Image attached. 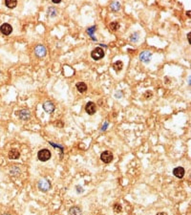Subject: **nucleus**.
<instances>
[{
    "mask_svg": "<svg viewBox=\"0 0 191 215\" xmlns=\"http://www.w3.org/2000/svg\"><path fill=\"white\" fill-rule=\"evenodd\" d=\"M5 5L9 9H14L16 7V5H17V1H16V0H6Z\"/></svg>",
    "mask_w": 191,
    "mask_h": 215,
    "instance_id": "dca6fc26",
    "label": "nucleus"
},
{
    "mask_svg": "<svg viewBox=\"0 0 191 215\" xmlns=\"http://www.w3.org/2000/svg\"><path fill=\"white\" fill-rule=\"evenodd\" d=\"M157 215H167V213H165V212H159V213H157Z\"/></svg>",
    "mask_w": 191,
    "mask_h": 215,
    "instance_id": "bb28decb",
    "label": "nucleus"
},
{
    "mask_svg": "<svg viewBox=\"0 0 191 215\" xmlns=\"http://www.w3.org/2000/svg\"><path fill=\"white\" fill-rule=\"evenodd\" d=\"M122 67H123V63H122L121 60H118V61L114 62V64H113V69L116 72H120L122 69Z\"/></svg>",
    "mask_w": 191,
    "mask_h": 215,
    "instance_id": "2eb2a0df",
    "label": "nucleus"
},
{
    "mask_svg": "<svg viewBox=\"0 0 191 215\" xmlns=\"http://www.w3.org/2000/svg\"><path fill=\"white\" fill-rule=\"evenodd\" d=\"M97 30V27L96 26H93V27H90V28H88L87 29V34H89V36H90L91 37H92V39L93 40H97V38H95L94 37V33H95V31Z\"/></svg>",
    "mask_w": 191,
    "mask_h": 215,
    "instance_id": "a211bd4d",
    "label": "nucleus"
},
{
    "mask_svg": "<svg viewBox=\"0 0 191 215\" xmlns=\"http://www.w3.org/2000/svg\"><path fill=\"white\" fill-rule=\"evenodd\" d=\"M107 126H108V122H105V124H104V126H102V128H101V130L102 131H104L106 128H107Z\"/></svg>",
    "mask_w": 191,
    "mask_h": 215,
    "instance_id": "b1692460",
    "label": "nucleus"
},
{
    "mask_svg": "<svg viewBox=\"0 0 191 215\" xmlns=\"http://www.w3.org/2000/svg\"><path fill=\"white\" fill-rule=\"evenodd\" d=\"M114 211L116 212V213H118V212H121V205H120V204H115L114 205Z\"/></svg>",
    "mask_w": 191,
    "mask_h": 215,
    "instance_id": "4be33fe9",
    "label": "nucleus"
},
{
    "mask_svg": "<svg viewBox=\"0 0 191 215\" xmlns=\"http://www.w3.org/2000/svg\"><path fill=\"white\" fill-rule=\"evenodd\" d=\"M46 53H47V51H46V48L44 46L42 45H38L36 47L35 49V54L36 55V57L38 58H43L46 55Z\"/></svg>",
    "mask_w": 191,
    "mask_h": 215,
    "instance_id": "6e6552de",
    "label": "nucleus"
},
{
    "mask_svg": "<svg viewBox=\"0 0 191 215\" xmlns=\"http://www.w3.org/2000/svg\"><path fill=\"white\" fill-rule=\"evenodd\" d=\"M48 15L51 16V17H54L57 15V10L54 8H50L49 9V11H48Z\"/></svg>",
    "mask_w": 191,
    "mask_h": 215,
    "instance_id": "412c9836",
    "label": "nucleus"
},
{
    "mask_svg": "<svg viewBox=\"0 0 191 215\" xmlns=\"http://www.w3.org/2000/svg\"><path fill=\"white\" fill-rule=\"evenodd\" d=\"M69 214L70 215H81V209H80L78 206H73V208H70Z\"/></svg>",
    "mask_w": 191,
    "mask_h": 215,
    "instance_id": "4468645a",
    "label": "nucleus"
},
{
    "mask_svg": "<svg viewBox=\"0 0 191 215\" xmlns=\"http://www.w3.org/2000/svg\"><path fill=\"white\" fill-rule=\"evenodd\" d=\"M152 57V53L149 51H143L139 54V59L144 63H149Z\"/></svg>",
    "mask_w": 191,
    "mask_h": 215,
    "instance_id": "39448f33",
    "label": "nucleus"
},
{
    "mask_svg": "<svg viewBox=\"0 0 191 215\" xmlns=\"http://www.w3.org/2000/svg\"><path fill=\"white\" fill-rule=\"evenodd\" d=\"M152 97V92L151 91H146L144 93V98H151Z\"/></svg>",
    "mask_w": 191,
    "mask_h": 215,
    "instance_id": "5701e85b",
    "label": "nucleus"
},
{
    "mask_svg": "<svg viewBox=\"0 0 191 215\" xmlns=\"http://www.w3.org/2000/svg\"><path fill=\"white\" fill-rule=\"evenodd\" d=\"M0 32H1L3 34H5V36H9V34H11L12 32V28L10 24L4 23L1 25V27H0Z\"/></svg>",
    "mask_w": 191,
    "mask_h": 215,
    "instance_id": "1a4fd4ad",
    "label": "nucleus"
},
{
    "mask_svg": "<svg viewBox=\"0 0 191 215\" xmlns=\"http://www.w3.org/2000/svg\"><path fill=\"white\" fill-rule=\"evenodd\" d=\"M100 160L102 161L103 163H109L113 161V154L112 152L108 151V150H106V151H103L100 155Z\"/></svg>",
    "mask_w": 191,
    "mask_h": 215,
    "instance_id": "20e7f679",
    "label": "nucleus"
},
{
    "mask_svg": "<svg viewBox=\"0 0 191 215\" xmlns=\"http://www.w3.org/2000/svg\"><path fill=\"white\" fill-rule=\"evenodd\" d=\"M85 110L89 115H94L97 111V106L94 102L89 101L85 106Z\"/></svg>",
    "mask_w": 191,
    "mask_h": 215,
    "instance_id": "9d476101",
    "label": "nucleus"
},
{
    "mask_svg": "<svg viewBox=\"0 0 191 215\" xmlns=\"http://www.w3.org/2000/svg\"><path fill=\"white\" fill-rule=\"evenodd\" d=\"M54 103L52 101H45L43 103V109L45 110V112H47V113L51 114V113H53V112L54 111Z\"/></svg>",
    "mask_w": 191,
    "mask_h": 215,
    "instance_id": "9b49d317",
    "label": "nucleus"
},
{
    "mask_svg": "<svg viewBox=\"0 0 191 215\" xmlns=\"http://www.w3.org/2000/svg\"><path fill=\"white\" fill-rule=\"evenodd\" d=\"M91 57H92L93 59H95V60H99L104 57V52L101 48L97 47V48L94 49L91 52Z\"/></svg>",
    "mask_w": 191,
    "mask_h": 215,
    "instance_id": "7ed1b4c3",
    "label": "nucleus"
},
{
    "mask_svg": "<svg viewBox=\"0 0 191 215\" xmlns=\"http://www.w3.org/2000/svg\"><path fill=\"white\" fill-rule=\"evenodd\" d=\"M139 39V33H134L130 36V41L136 43Z\"/></svg>",
    "mask_w": 191,
    "mask_h": 215,
    "instance_id": "aec40b11",
    "label": "nucleus"
},
{
    "mask_svg": "<svg viewBox=\"0 0 191 215\" xmlns=\"http://www.w3.org/2000/svg\"><path fill=\"white\" fill-rule=\"evenodd\" d=\"M116 97H117V98H120V97H121V94H116Z\"/></svg>",
    "mask_w": 191,
    "mask_h": 215,
    "instance_id": "c85d7f7f",
    "label": "nucleus"
},
{
    "mask_svg": "<svg viewBox=\"0 0 191 215\" xmlns=\"http://www.w3.org/2000/svg\"><path fill=\"white\" fill-rule=\"evenodd\" d=\"M8 156H9V159H11V160H17V159L20 157V152L18 151L17 149L12 148V149H11L9 151Z\"/></svg>",
    "mask_w": 191,
    "mask_h": 215,
    "instance_id": "f8f14e48",
    "label": "nucleus"
},
{
    "mask_svg": "<svg viewBox=\"0 0 191 215\" xmlns=\"http://www.w3.org/2000/svg\"><path fill=\"white\" fill-rule=\"evenodd\" d=\"M190 34H191L190 33L187 34V39H188V42H189V43H190Z\"/></svg>",
    "mask_w": 191,
    "mask_h": 215,
    "instance_id": "cd10ccee",
    "label": "nucleus"
},
{
    "mask_svg": "<svg viewBox=\"0 0 191 215\" xmlns=\"http://www.w3.org/2000/svg\"><path fill=\"white\" fill-rule=\"evenodd\" d=\"M76 189H78V191H83V188L82 187H76Z\"/></svg>",
    "mask_w": 191,
    "mask_h": 215,
    "instance_id": "a878e982",
    "label": "nucleus"
},
{
    "mask_svg": "<svg viewBox=\"0 0 191 215\" xmlns=\"http://www.w3.org/2000/svg\"><path fill=\"white\" fill-rule=\"evenodd\" d=\"M120 8H121V4L118 1H114L111 3V5H110V9H111L112 12H118L120 10Z\"/></svg>",
    "mask_w": 191,
    "mask_h": 215,
    "instance_id": "f3484780",
    "label": "nucleus"
},
{
    "mask_svg": "<svg viewBox=\"0 0 191 215\" xmlns=\"http://www.w3.org/2000/svg\"><path fill=\"white\" fill-rule=\"evenodd\" d=\"M51 157H52V153L48 149H42L37 153L38 160L41 162H47L48 160H50Z\"/></svg>",
    "mask_w": 191,
    "mask_h": 215,
    "instance_id": "f257e3e1",
    "label": "nucleus"
},
{
    "mask_svg": "<svg viewBox=\"0 0 191 215\" xmlns=\"http://www.w3.org/2000/svg\"><path fill=\"white\" fill-rule=\"evenodd\" d=\"M52 1H53V3H54V4H59V3L61 2L60 0H52Z\"/></svg>",
    "mask_w": 191,
    "mask_h": 215,
    "instance_id": "393cba45",
    "label": "nucleus"
},
{
    "mask_svg": "<svg viewBox=\"0 0 191 215\" xmlns=\"http://www.w3.org/2000/svg\"><path fill=\"white\" fill-rule=\"evenodd\" d=\"M3 215H9V214H3Z\"/></svg>",
    "mask_w": 191,
    "mask_h": 215,
    "instance_id": "c756f323",
    "label": "nucleus"
},
{
    "mask_svg": "<svg viewBox=\"0 0 191 215\" xmlns=\"http://www.w3.org/2000/svg\"><path fill=\"white\" fill-rule=\"evenodd\" d=\"M37 187L40 191L47 192L51 188V183L46 179H41V180H39V182L37 183Z\"/></svg>",
    "mask_w": 191,
    "mask_h": 215,
    "instance_id": "f03ea898",
    "label": "nucleus"
},
{
    "mask_svg": "<svg viewBox=\"0 0 191 215\" xmlns=\"http://www.w3.org/2000/svg\"><path fill=\"white\" fill-rule=\"evenodd\" d=\"M16 115L18 116L19 119L23 120H28L30 118H31V113H30V111L27 110V109H22V110H19L15 113Z\"/></svg>",
    "mask_w": 191,
    "mask_h": 215,
    "instance_id": "423d86ee",
    "label": "nucleus"
},
{
    "mask_svg": "<svg viewBox=\"0 0 191 215\" xmlns=\"http://www.w3.org/2000/svg\"><path fill=\"white\" fill-rule=\"evenodd\" d=\"M109 27L110 29L112 30V31H118V29L121 28V25L120 23H118V22H111L109 25Z\"/></svg>",
    "mask_w": 191,
    "mask_h": 215,
    "instance_id": "6ab92c4d",
    "label": "nucleus"
},
{
    "mask_svg": "<svg viewBox=\"0 0 191 215\" xmlns=\"http://www.w3.org/2000/svg\"><path fill=\"white\" fill-rule=\"evenodd\" d=\"M184 173H185L184 168V167H182V166H178V167H176V168L173 169V175L175 176L176 178H178V179L184 178Z\"/></svg>",
    "mask_w": 191,
    "mask_h": 215,
    "instance_id": "0eeeda50",
    "label": "nucleus"
},
{
    "mask_svg": "<svg viewBox=\"0 0 191 215\" xmlns=\"http://www.w3.org/2000/svg\"><path fill=\"white\" fill-rule=\"evenodd\" d=\"M76 86V89H78V91L80 92V93H84L87 90V85L84 83V82H78Z\"/></svg>",
    "mask_w": 191,
    "mask_h": 215,
    "instance_id": "ddd939ff",
    "label": "nucleus"
}]
</instances>
